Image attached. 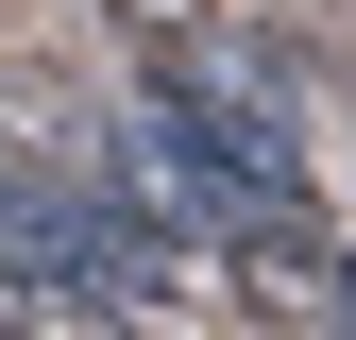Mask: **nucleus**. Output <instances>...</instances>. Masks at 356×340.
I'll use <instances>...</instances> for the list:
<instances>
[{
  "mask_svg": "<svg viewBox=\"0 0 356 340\" xmlns=\"http://www.w3.org/2000/svg\"><path fill=\"white\" fill-rule=\"evenodd\" d=\"M323 289H339V323H356V272H339V255H323Z\"/></svg>",
  "mask_w": 356,
  "mask_h": 340,
  "instance_id": "nucleus-2",
  "label": "nucleus"
},
{
  "mask_svg": "<svg viewBox=\"0 0 356 340\" xmlns=\"http://www.w3.org/2000/svg\"><path fill=\"white\" fill-rule=\"evenodd\" d=\"M119 17H136L153 52H204V0H119Z\"/></svg>",
  "mask_w": 356,
  "mask_h": 340,
  "instance_id": "nucleus-1",
  "label": "nucleus"
}]
</instances>
